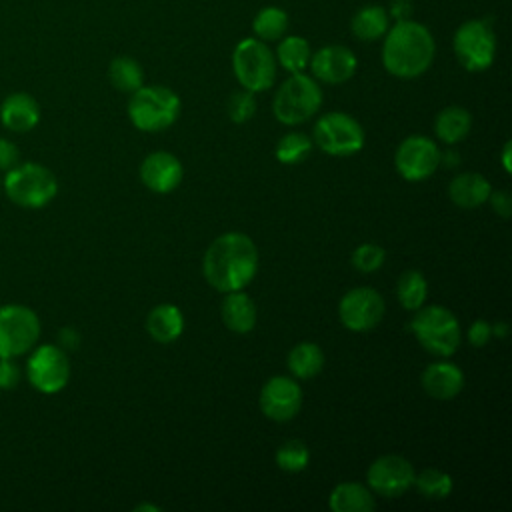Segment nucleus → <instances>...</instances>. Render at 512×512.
<instances>
[{
    "mask_svg": "<svg viewBox=\"0 0 512 512\" xmlns=\"http://www.w3.org/2000/svg\"><path fill=\"white\" fill-rule=\"evenodd\" d=\"M414 476V466L398 454H384L376 458L366 472L370 490L386 498H396L408 492L414 486Z\"/></svg>",
    "mask_w": 512,
    "mask_h": 512,
    "instance_id": "4468645a",
    "label": "nucleus"
},
{
    "mask_svg": "<svg viewBox=\"0 0 512 512\" xmlns=\"http://www.w3.org/2000/svg\"><path fill=\"white\" fill-rule=\"evenodd\" d=\"M184 168L180 160L164 150L148 154L140 164V180L142 184L158 194L172 192L182 182Z\"/></svg>",
    "mask_w": 512,
    "mask_h": 512,
    "instance_id": "f3484780",
    "label": "nucleus"
},
{
    "mask_svg": "<svg viewBox=\"0 0 512 512\" xmlns=\"http://www.w3.org/2000/svg\"><path fill=\"white\" fill-rule=\"evenodd\" d=\"M26 378L42 394L60 392L70 380V360L64 348L42 344L26 360Z\"/></svg>",
    "mask_w": 512,
    "mask_h": 512,
    "instance_id": "9d476101",
    "label": "nucleus"
},
{
    "mask_svg": "<svg viewBox=\"0 0 512 512\" xmlns=\"http://www.w3.org/2000/svg\"><path fill=\"white\" fill-rule=\"evenodd\" d=\"M396 294L400 304L406 310H418L420 306H424L426 296H428V282L424 278L422 272L418 270H406L396 286Z\"/></svg>",
    "mask_w": 512,
    "mask_h": 512,
    "instance_id": "c756f323",
    "label": "nucleus"
},
{
    "mask_svg": "<svg viewBox=\"0 0 512 512\" xmlns=\"http://www.w3.org/2000/svg\"><path fill=\"white\" fill-rule=\"evenodd\" d=\"M78 342H80V336H78V332L74 330V328H64V330H60V348H64V350H72V348H76L78 346Z\"/></svg>",
    "mask_w": 512,
    "mask_h": 512,
    "instance_id": "ea45409f",
    "label": "nucleus"
},
{
    "mask_svg": "<svg viewBox=\"0 0 512 512\" xmlns=\"http://www.w3.org/2000/svg\"><path fill=\"white\" fill-rule=\"evenodd\" d=\"M4 192L20 208H42L54 200L58 180L54 172L36 162H24L6 172Z\"/></svg>",
    "mask_w": 512,
    "mask_h": 512,
    "instance_id": "20e7f679",
    "label": "nucleus"
},
{
    "mask_svg": "<svg viewBox=\"0 0 512 512\" xmlns=\"http://www.w3.org/2000/svg\"><path fill=\"white\" fill-rule=\"evenodd\" d=\"M308 64L314 76L326 84H342L350 80L358 66L354 52L340 44H330L320 48L310 56Z\"/></svg>",
    "mask_w": 512,
    "mask_h": 512,
    "instance_id": "dca6fc26",
    "label": "nucleus"
},
{
    "mask_svg": "<svg viewBox=\"0 0 512 512\" xmlns=\"http://www.w3.org/2000/svg\"><path fill=\"white\" fill-rule=\"evenodd\" d=\"M136 512H140V510H150V512H160L162 508L160 506H154V504H138L136 508H134Z\"/></svg>",
    "mask_w": 512,
    "mask_h": 512,
    "instance_id": "37998d69",
    "label": "nucleus"
},
{
    "mask_svg": "<svg viewBox=\"0 0 512 512\" xmlns=\"http://www.w3.org/2000/svg\"><path fill=\"white\" fill-rule=\"evenodd\" d=\"M0 120L12 132H28L40 120V106L34 96L26 92H14L2 102Z\"/></svg>",
    "mask_w": 512,
    "mask_h": 512,
    "instance_id": "6ab92c4d",
    "label": "nucleus"
},
{
    "mask_svg": "<svg viewBox=\"0 0 512 512\" xmlns=\"http://www.w3.org/2000/svg\"><path fill=\"white\" fill-rule=\"evenodd\" d=\"M414 486L424 498L442 500L452 492V476L438 468H426L414 476Z\"/></svg>",
    "mask_w": 512,
    "mask_h": 512,
    "instance_id": "7c9ffc66",
    "label": "nucleus"
},
{
    "mask_svg": "<svg viewBox=\"0 0 512 512\" xmlns=\"http://www.w3.org/2000/svg\"><path fill=\"white\" fill-rule=\"evenodd\" d=\"M510 148H512V142L506 140V142H504V148H502V166H504V172H510V170H512V164H510Z\"/></svg>",
    "mask_w": 512,
    "mask_h": 512,
    "instance_id": "a19ab883",
    "label": "nucleus"
},
{
    "mask_svg": "<svg viewBox=\"0 0 512 512\" xmlns=\"http://www.w3.org/2000/svg\"><path fill=\"white\" fill-rule=\"evenodd\" d=\"M310 46L302 36H282L276 48V60L290 74L304 72L310 62Z\"/></svg>",
    "mask_w": 512,
    "mask_h": 512,
    "instance_id": "bb28decb",
    "label": "nucleus"
},
{
    "mask_svg": "<svg viewBox=\"0 0 512 512\" xmlns=\"http://www.w3.org/2000/svg\"><path fill=\"white\" fill-rule=\"evenodd\" d=\"M434 50V38L424 24L398 20L390 30H386L382 64L392 76L416 78L432 64Z\"/></svg>",
    "mask_w": 512,
    "mask_h": 512,
    "instance_id": "f03ea898",
    "label": "nucleus"
},
{
    "mask_svg": "<svg viewBox=\"0 0 512 512\" xmlns=\"http://www.w3.org/2000/svg\"><path fill=\"white\" fill-rule=\"evenodd\" d=\"M0 186H2V182H0Z\"/></svg>",
    "mask_w": 512,
    "mask_h": 512,
    "instance_id": "c03bdc74",
    "label": "nucleus"
},
{
    "mask_svg": "<svg viewBox=\"0 0 512 512\" xmlns=\"http://www.w3.org/2000/svg\"><path fill=\"white\" fill-rule=\"evenodd\" d=\"M232 70L244 90L264 92L276 78V56L266 42L244 38L232 52Z\"/></svg>",
    "mask_w": 512,
    "mask_h": 512,
    "instance_id": "0eeeda50",
    "label": "nucleus"
},
{
    "mask_svg": "<svg viewBox=\"0 0 512 512\" xmlns=\"http://www.w3.org/2000/svg\"><path fill=\"white\" fill-rule=\"evenodd\" d=\"M288 368L296 378H314L324 368V352L314 342H300L288 354Z\"/></svg>",
    "mask_w": 512,
    "mask_h": 512,
    "instance_id": "a878e982",
    "label": "nucleus"
},
{
    "mask_svg": "<svg viewBox=\"0 0 512 512\" xmlns=\"http://www.w3.org/2000/svg\"><path fill=\"white\" fill-rule=\"evenodd\" d=\"M288 28V14L278 6H266L262 8L252 22V30L258 40L272 42L280 40Z\"/></svg>",
    "mask_w": 512,
    "mask_h": 512,
    "instance_id": "c85d7f7f",
    "label": "nucleus"
},
{
    "mask_svg": "<svg viewBox=\"0 0 512 512\" xmlns=\"http://www.w3.org/2000/svg\"><path fill=\"white\" fill-rule=\"evenodd\" d=\"M20 164V150L18 146L8 140V138H0V170L8 172L14 166Z\"/></svg>",
    "mask_w": 512,
    "mask_h": 512,
    "instance_id": "e433bc0d",
    "label": "nucleus"
},
{
    "mask_svg": "<svg viewBox=\"0 0 512 512\" xmlns=\"http://www.w3.org/2000/svg\"><path fill=\"white\" fill-rule=\"evenodd\" d=\"M338 316L340 322L352 332L372 330L384 316V300L376 290L368 286L352 288L342 296L338 304Z\"/></svg>",
    "mask_w": 512,
    "mask_h": 512,
    "instance_id": "ddd939ff",
    "label": "nucleus"
},
{
    "mask_svg": "<svg viewBox=\"0 0 512 512\" xmlns=\"http://www.w3.org/2000/svg\"><path fill=\"white\" fill-rule=\"evenodd\" d=\"M258 270V248L244 232L220 234L202 258L206 282L218 292L246 288Z\"/></svg>",
    "mask_w": 512,
    "mask_h": 512,
    "instance_id": "f257e3e1",
    "label": "nucleus"
},
{
    "mask_svg": "<svg viewBox=\"0 0 512 512\" xmlns=\"http://www.w3.org/2000/svg\"><path fill=\"white\" fill-rule=\"evenodd\" d=\"M384 258H386L384 248L378 246V244L368 242V244H360V246L352 252L350 262H352V266H354L358 272L368 274V272H376V270L384 264Z\"/></svg>",
    "mask_w": 512,
    "mask_h": 512,
    "instance_id": "72a5a7b5",
    "label": "nucleus"
},
{
    "mask_svg": "<svg viewBox=\"0 0 512 512\" xmlns=\"http://www.w3.org/2000/svg\"><path fill=\"white\" fill-rule=\"evenodd\" d=\"M108 78L120 92H134L144 84L142 66L130 56H118L108 66Z\"/></svg>",
    "mask_w": 512,
    "mask_h": 512,
    "instance_id": "cd10ccee",
    "label": "nucleus"
},
{
    "mask_svg": "<svg viewBox=\"0 0 512 512\" xmlns=\"http://www.w3.org/2000/svg\"><path fill=\"white\" fill-rule=\"evenodd\" d=\"M410 328L420 346L436 356L448 358L460 346V324L456 316L444 306H420L414 320L410 322Z\"/></svg>",
    "mask_w": 512,
    "mask_h": 512,
    "instance_id": "39448f33",
    "label": "nucleus"
},
{
    "mask_svg": "<svg viewBox=\"0 0 512 512\" xmlns=\"http://www.w3.org/2000/svg\"><path fill=\"white\" fill-rule=\"evenodd\" d=\"M440 150L428 136H408L394 152V166L408 182H422L430 178L440 166Z\"/></svg>",
    "mask_w": 512,
    "mask_h": 512,
    "instance_id": "f8f14e48",
    "label": "nucleus"
},
{
    "mask_svg": "<svg viewBox=\"0 0 512 512\" xmlns=\"http://www.w3.org/2000/svg\"><path fill=\"white\" fill-rule=\"evenodd\" d=\"M350 30L358 40L364 42H372L378 40L386 34L388 30V12L378 6V4H370V6H362L350 20Z\"/></svg>",
    "mask_w": 512,
    "mask_h": 512,
    "instance_id": "393cba45",
    "label": "nucleus"
},
{
    "mask_svg": "<svg viewBox=\"0 0 512 512\" xmlns=\"http://www.w3.org/2000/svg\"><path fill=\"white\" fill-rule=\"evenodd\" d=\"M314 142L330 156H352L364 146V130L346 112H328L314 126Z\"/></svg>",
    "mask_w": 512,
    "mask_h": 512,
    "instance_id": "1a4fd4ad",
    "label": "nucleus"
},
{
    "mask_svg": "<svg viewBox=\"0 0 512 512\" xmlns=\"http://www.w3.org/2000/svg\"><path fill=\"white\" fill-rule=\"evenodd\" d=\"M180 114V98L166 86H140L128 102V118L142 132L170 128Z\"/></svg>",
    "mask_w": 512,
    "mask_h": 512,
    "instance_id": "7ed1b4c3",
    "label": "nucleus"
},
{
    "mask_svg": "<svg viewBox=\"0 0 512 512\" xmlns=\"http://www.w3.org/2000/svg\"><path fill=\"white\" fill-rule=\"evenodd\" d=\"M472 128V116L462 106H446L434 120V132L444 144H456L468 136Z\"/></svg>",
    "mask_w": 512,
    "mask_h": 512,
    "instance_id": "b1692460",
    "label": "nucleus"
},
{
    "mask_svg": "<svg viewBox=\"0 0 512 512\" xmlns=\"http://www.w3.org/2000/svg\"><path fill=\"white\" fill-rule=\"evenodd\" d=\"M490 336H492V326L486 320H474L470 324V328H468V336L466 338H468V342L472 346L480 348V346H484L490 340Z\"/></svg>",
    "mask_w": 512,
    "mask_h": 512,
    "instance_id": "4c0bfd02",
    "label": "nucleus"
},
{
    "mask_svg": "<svg viewBox=\"0 0 512 512\" xmlns=\"http://www.w3.org/2000/svg\"><path fill=\"white\" fill-rule=\"evenodd\" d=\"M302 408V388L288 376H274L266 380L260 390V410L274 422L292 420Z\"/></svg>",
    "mask_w": 512,
    "mask_h": 512,
    "instance_id": "2eb2a0df",
    "label": "nucleus"
},
{
    "mask_svg": "<svg viewBox=\"0 0 512 512\" xmlns=\"http://www.w3.org/2000/svg\"><path fill=\"white\" fill-rule=\"evenodd\" d=\"M492 332H494L498 338H504L506 332H508V324H506V322H496V324L492 326Z\"/></svg>",
    "mask_w": 512,
    "mask_h": 512,
    "instance_id": "79ce46f5",
    "label": "nucleus"
},
{
    "mask_svg": "<svg viewBox=\"0 0 512 512\" xmlns=\"http://www.w3.org/2000/svg\"><path fill=\"white\" fill-rule=\"evenodd\" d=\"M22 380V368L16 358H0V388L14 390Z\"/></svg>",
    "mask_w": 512,
    "mask_h": 512,
    "instance_id": "c9c22d12",
    "label": "nucleus"
},
{
    "mask_svg": "<svg viewBox=\"0 0 512 512\" xmlns=\"http://www.w3.org/2000/svg\"><path fill=\"white\" fill-rule=\"evenodd\" d=\"M496 52V38L484 20H468L458 26L454 34V54L458 62L470 72L486 70Z\"/></svg>",
    "mask_w": 512,
    "mask_h": 512,
    "instance_id": "9b49d317",
    "label": "nucleus"
},
{
    "mask_svg": "<svg viewBox=\"0 0 512 512\" xmlns=\"http://www.w3.org/2000/svg\"><path fill=\"white\" fill-rule=\"evenodd\" d=\"M328 506L332 512H372L376 502L368 486L358 482H342L330 492Z\"/></svg>",
    "mask_w": 512,
    "mask_h": 512,
    "instance_id": "5701e85b",
    "label": "nucleus"
},
{
    "mask_svg": "<svg viewBox=\"0 0 512 512\" xmlns=\"http://www.w3.org/2000/svg\"><path fill=\"white\" fill-rule=\"evenodd\" d=\"M322 104V90L310 76L298 72L292 74L276 90L272 110L278 122L296 126L312 118Z\"/></svg>",
    "mask_w": 512,
    "mask_h": 512,
    "instance_id": "423d86ee",
    "label": "nucleus"
},
{
    "mask_svg": "<svg viewBox=\"0 0 512 512\" xmlns=\"http://www.w3.org/2000/svg\"><path fill=\"white\" fill-rule=\"evenodd\" d=\"M310 462L308 446L302 440H286L276 450V464L284 472H302Z\"/></svg>",
    "mask_w": 512,
    "mask_h": 512,
    "instance_id": "473e14b6",
    "label": "nucleus"
},
{
    "mask_svg": "<svg viewBox=\"0 0 512 512\" xmlns=\"http://www.w3.org/2000/svg\"><path fill=\"white\" fill-rule=\"evenodd\" d=\"M146 330L160 344L174 342L184 332V316L174 304H158L146 318Z\"/></svg>",
    "mask_w": 512,
    "mask_h": 512,
    "instance_id": "4be33fe9",
    "label": "nucleus"
},
{
    "mask_svg": "<svg viewBox=\"0 0 512 512\" xmlns=\"http://www.w3.org/2000/svg\"><path fill=\"white\" fill-rule=\"evenodd\" d=\"M220 314H222L224 326L232 332L248 334L256 326V306L252 298L242 290L226 292Z\"/></svg>",
    "mask_w": 512,
    "mask_h": 512,
    "instance_id": "412c9836",
    "label": "nucleus"
},
{
    "mask_svg": "<svg viewBox=\"0 0 512 512\" xmlns=\"http://www.w3.org/2000/svg\"><path fill=\"white\" fill-rule=\"evenodd\" d=\"M312 150V140L302 132H288L276 144V158L282 164H298Z\"/></svg>",
    "mask_w": 512,
    "mask_h": 512,
    "instance_id": "2f4dec72",
    "label": "nucleus"
},
{
    "mask_svg": "<svg viewBox=\"0 0 512 512\" xmlns=\"http://www.w3.org/2000/svg\"><path fill=\"white\" fill-rule=\"evenodd\" d=\"M490 204H492V210L496 214H500L502 218H508L512 214V200H510V194L506 190H492L490 196H488Z\"/></svg>",
    "mask_w": 512,
    "mask_h": 512,
    "instance_id": "58836bf2",
    "label": "nucleus"
},
{
    "mask_svg": "<svg viewBox=\"0 0 512 512\" xmlns=\"http://www.w3.org/2000/svg\"><path fill=\"white\" fill-rule=\"evenodd\" d=\"M40 336L38 314L24 304L0 306V358H18L30 352Z\"/></svg>",
    "mask_w": 512,
    "mask_h": 512,
    "instance_id": "6e6552de",
    "label": "nucleus"
},
{
    "mask_svg": "<svg viewBox=\"0 0 512 512\" xmlns=\"http://www.w3.org/2000/svg\"><path fill=\"white\" fill-rule=\"evenodd\" d=\"M422 388L436 400H450L464 388V374L454 362H434L422 372Z\"/></svg>",
    "mask_w": 512,
    "mask_h": 512,
    "instance_id": "a211bd4d",
    "label": "nucleus"
},
{
    "mask_svg": "<svg viewBox=\"0 0 512 512\" xmlns=\"http://www.w3.org/2000/svg\"><path fill=\"white\" fill-rule=\"evenodd\" d=\"M490 192H492L490 182L482 174H476V172L458 174L448 184L450 200L458 208H466V210H472V208H478L480 204H484L488 200Z\"/></svg>",
    "mask_w": 512,
    "mask_h": 512,
    "instance_id": "aec40b11",
    "label": "nucleus"
},
{
    "mask_svg": "<svg viewBox=\"0 0 512 512\" xmlns=\"http://www.w3.org/2000/svg\"><path fill=\"white\" fill-rule=\"evenodd\" d=\"M256 112V98L254 92L250 90H240L234 92L228 100V116L232 122L236 124H244L248 122Z\"/></svg>",
    "mask_w": 512,
    "mask_h": 512,
    "instance_id": "f704fd0d",
    "label": "nucleus"
}]
</instances>
